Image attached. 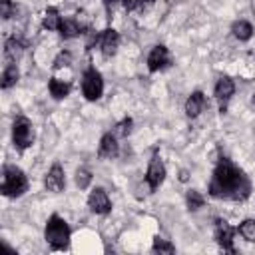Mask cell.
<instances>
[{"label": "cell", "mask_w": 255, "mask_h": 255, "mask_svg": "<svg viewBox=\"0 0 255 255\" xmlns=\"http://www.w3.org/2000/svg\"><path fill=\"white\" fill-rule=\"evenodd\" d=\"M251 193L249 177L227 157H221L213 169V177L209 181V195L217 199L243 201Z\"/></svg>", "instance_id": "cell-1"}, {"label": "cell", "mask_w": 255, "mask_h": 255, "mask_svg": "<svg viewBox=\"0 0 255 255\" xmlns=\"http://www.w3.org/2000/svg\"><path fill=\"white\" fill-rule=\"evenodd\" d=\"M70 225L66 223V219H62L58 213H52L46 221V229H44V237L48 241V245L54 251H62L70 245Z\"/></svg>", "instance_id": "cell-2"}, {"label": "cell", "mask_w": 255, "mask_h": 255, "mask_svg": "<svg viewBox=\"0 0 255 255\" xmlns=\"http://www.w3.org/2000/svg\"><path fill=\"white\" fill-rule=\"evenodd\" d=\"M28 189V177L26 173L16 165H6L2 173V185L0 191L6 197H20Z\"/></svg>", "instance_id": "cell-3"}, {"label": "cell", "mask_w": 255, "mask_h": 255, "mask_svg": "<svg viewBox=\"0 0 255 255\" xmlns=\"http://www.w3.org/2000/svg\"><path fill=\"white\" fill-rule=\"evenodd\" d=\"M12 139H14V145L18 149H26L32 145L34 141V128H32V122L24 116H18L12 124Z\"/></svg>", "instance_id": "cell-4"}, {"label": "cell", "mask_w": 255, "mask_h": 255, "mask_svg": "<svg viewBox=\"0 0 255 255\" xmlns=\"http://www.w3.org/2000/svg\"><path fill=\"white\" fill-rule=\"evenodd\" d=\"M82 92H84V98L90 100V102H96L102 98V92H104V80H102V74L96 70V68H88L84 72V78H82Z\"/></svg>", "instance_id": "cell-5"}, {"label": "cell", "mask_w": 255, "mask_h": 255, "mask_svg": "<svg viewBox=\"0 0 255 255\" xmlns=\"http://www.w3.org/2000/svg\"><path fill=\"white\" fill-rule=\"evenodd\" d=\"M165 179V165L159 157L157 151H153L151 159H149V165H147V171H145V181H147V187L149 191H155Z\"/></svg>", "instance_id": "cell-6"}, {"label": "cell", "mask_w": 255, "mask_h": 255, "mask_svg": "<svg viewBox=\"0 0 255 255\" xmlns=\"http://www.w3.org/2000/svg\"><path fill=\"white\" fill-rule=\"evenodd\" d=\"M169 64H171V56L163 44H157L149 50V54H147V70L149 72H159V70L167 68Z\"/></svg>", "instance_id": "cell-7"}, {"label": "cell", "mask_w": 255, "mask_h": 255, "mask_svg": "<svg viewBox=\"0 0 255 255\" xmlns=\"http://www.w3.org/2000/svg\"><path fill=\"white\" fill-rule=\"evenodd\" d=\"M233 235H235V229H233L225 219H217V221H215V241L219 243V247H221L223 251L235 253Z\"/></svg>", "instance_id": "cell-8"}, {"label": "cell", "mask_w": 255, "mask_h": 255, "mask_svg": "<svg viewBox=\"0 0 255 255\" xmlns=\"http://www.w3.org/2000/svg\"><path fill=\"white\" fill-rule=\"evenodd\" d=\"M88 207H90L94 213H98V215L110 213L112 201H110V197H108V193H106L104 187H94V189H92V193H90V197H88Z\"/></svg>", "instance_id": "cell-9"}, {"label": "cell", "mask_w": 255, "mask_h": 255, "mask_svg": "<svg viewBox=\"0 0 255 255\" xmlns=\"http://www.w3.org/2000/svg\"><path fill=\"white\" fill-rule=\"evenodd\" d=\"M44 185H46L48 191H54V193L64 191V187H66V173H64V169H62L60 163H54L50 167V171L46 173Z\"/></svg>", "instance_id": "cell-10"}, {"label": "cell", "mask_w": 255, "mask_h": 255, "mask_svg": "<svg viewBox=\"0 0 255 255\" xmlns=\"http://www.w3.org/2000/svg\"><path fill=\"white\" fill-rule=\"evenodd\" d=\"M118 46H120V34L114 30V28H106L100 36V48H102V54L106 58H112L116 52H118Z\"/></svg>", "instance_id": "cell-11"}, {"label": "cell", "mask_w": 255, "mask_h": 255, "mask_svg": "<svg viewBox=\"0 0 255 255\" xmlns=\"http://www.w3.org/2000/svg\"><path fill=\"white\" fill-rule=\"evenodd\" d=\"M233 92H235L233 80H229L227 76H223V78L217 80V84H215V98H217V102H219L221 112H225L227 102H229V98L233 96Z\"/></svg>", "instance_id": "cell-12"}, {"label": "cell", "mask_w": 255, "mask_h": 255, "mask_svg": "<svg viewBox=\"0 0 255 255\" xmlns=\"http://www.w3.org/2000/svg\"><path fill=\"white\" fill-rule=\"evenodd\" d=\"M203 108H205V96H203V92H199V90L191 92V96L185 100V114L189 118H197L203 112Z\"/></svg>", "instance_id": "cell-13"}, {"label": "cell", "mask_w": 255, "mask_h": 255, "mask_svg": "<svg viewBox=\"0 0 255 255\" xmlns=\"http://www.w3.org/2000/svg\"><path fill=\"white\" fill-rule=\"evenodd\" d=\"M118 151H120V145H118L116 135H112V133H104L102 139H100L98 155H100V157H106V159H112V157L118 155Z\"/></svg>", "instance_id": "cell-14"}, {"label": "cell", "mask_w": 255, "mask_h": 255, "mask_svg": "<svg viewBox=\"0 0 255 255\" xmlns=\"http://www.w3.org/2000/svg\"><path fill=\"white\" fill-rule=\"evenodd\" d=\"M60 36L62 38H66V40H72V38H76V36H80V34H84V28L80 26V22L76 20V18H64L62 20V24H60Z\"/></svg>", "instance_id": "cell-15"}, {"label": "cell", "mask_w": 255, "mask_h": 255, "mask_svg": "<svg viewBox=\"0 0 255 255\" xmlns=\"http://www.w3.org/2000/svg\"><path fill=\"white\" fill-rule=\"evenodd\" d=\"M22 52H24L22 40H18L16 36H12V38L6 40V44H4V56H6L8 62H16L22 56Z\"/></svg>", "instance_id": "cell-16"}, {"label": "cell", "mask_w": 255, "mask_h": 255, "mask_svg": "<svg viewBox=\"0 0 255 255\" xmlns=\"http://www.w3.org/2000/svg\"><path fill=\"white\" fill-rule=\"evenodd\" d=\"M60 24H62V16H60L58 8H54V6L46 8L44 18H42V26L46 30H60Z\"/></svg>", "instance_id": "cell-17"}, {"label": "cell", "mask_w": 255, "mask_h": 255, "mask_svg": "<svg viewBox=\"0 0 255 255\" xmlns=\"http://www.w3.org/2000/svg\"><path fill=\"white\" fill-rule=\"evenodd\" d=\"M48 90H50L52 98H56V100H64V98L70 94V84L64 82V80L52 78V80L48 82Z\"/></svg>", "instance_id": "cell-18"}, {"label": "cell", "mask_w": 255, "mask_h": 255, "mask_svg": "<svg viewBox=\"0 0 255 255\" xmlns=\"http://www.w3.org/2000/svg\"><path fill=\"white\" fill-rule=\"evenodd\" d=\"M231 32H233V36H235L237 40L247 42V40L253 36V26H251L247 20H237V22L231 26Z\"/></svg>", "instance_id": "cell-19"}, {"label": "cell", "mask_w": 255, "mask_h": 255, "mask_svg": "<svg viewBox=\"0 0 255 255\" xmlns=\"http://www.w3.org/2000/svg\"><path fill=\"white\" fill-rule=\"evenodd\" d=\"M18 68H16V64H8L6 68H4V72H2V82H0V86H2V90H8V88H12L16 82H18Z\"/></svg>", "instance_id": "cell-20"}, {"label": "cell", "mask_w": 255, "mask_h": 255, "mask_svg": "<svg viewBox=\"0 0 255 255\" xmlns=\"http://www.w3.org/2000/svg\"><path fill=\"white\" fill-rule=\"evenodd\" d=\"M203 203H205V199L199 191H195V189L187 191V209L189 211H197L199 207H203Z\"/></svg>", "instance_id": "cell-21"}, {"label": "cell", "mask_w": 255, "mask_h": 255, "mask_svg": "<svg viewBox=\"0 0 255 255\" xmlns=\"http://www.w3.org/2000/svg\"><path fill=\"white\" fill-rule=\"evenodd\" d=\"M239 233L245 241H255V219H245L239 225Z\"/></svg>", "instance_id": "cell-22"}, {"label": "cell", "mask_w": 255, "mask_h": 255, "mask_svg": "<svg viewBox=\"0 0 255 255\" xmlns=\"http://www.w3.org/2000/svg\"><path fill=\"white\" fill-rule=\"evenodd\" d=\"M155 0H122L124 8L129 10V12H135V10H143L147 6H151Z\"/></svg>", "instance_id": "cell-23"}, {"label": "cell", "mask_w": 255, "mask_h": 255, "mask_svg": "<svg viewBox=\"0 0 255 255\" xmlns=\"http://www.w3.org/2000/svg\"><path fill=\"white\" fill-rule=\"evenodd\" d=\"M90 181H92V173H90L86 167H80V169L76 171V185H78L80 189H86V187L90 185Z\"/></svg>", "instance_id": "cell-24"}, {"label": "cell", "mask_w": 255, "mask_h": 255, "mask_svg": "<svg viewBox=\"0 0 255 255\" xmlns=\"http://www.w3.org/2000/svg\"><path fill=\"white\" fill-rule=\"evenodd\" d=\"M153 251H155V253H173V251H175V247H173L167 239L155 237V239H153Z\"/></svg>", "instance_id": "cell-25"}, {"label": "cell", "mask_w": 255, "mask_h": 255, "mask_svg": "<svg viewBox=\"0 0 255 255\" xmlns=\"http://www.w3.org/2000/svg\"><path fill=\"white\" fill-rule=\"evenodd\" d=\"M72 64V54L68 50H62L56 58H54V70H60V68H66Z\"/></svg>", "instance_id": "cell-26"}, {"label": "cell", "mask_w": 255, "mask_h": 255, "mask_svg": "<svg viewBox=\"0 0 255 255\" xmlns=\"http://www.w3.org/2000/svg\"><path fill=\"white\" fill-rule=\"evenodd\" d=\"M0 14H2L4 20L12 18L16 14V6L12 4V0H0Z\"/></svg>", "instance_id": "cell-27"}, {"label": "cell", "mask_w": 255, "mask_h": 255, "mask_svg": "<svg viewBox=\"0 0 255 255\" xmlns=\"http://www.w3.org/2000/svg\"><path fill=\"white\" fill-rule=\"evenodd\" d=\"M84 34H86V46H88V50L94 48V46L100 42V36H102V32H96V30H92V28H88Z\"/></svg>", "instance_id": "cell-28"}, {"label": "cell", "mask_w": 255, "mask_h": 255, "mask_svg": "<svg viewBox=\"0 0 255 255\" xmlns=\"http://www.w3.org/2000/svg\"><path fill=\"white\" fill-rule=\"evenodd\" d=\"M131 118H126V120H122L120 124H118V135H128L129 131H131Z\"/></svg>", "instance_id": "cell-29"}, {"label": "cell", "mask_w": 255, "mask_h": 255, "mask_svg": "<svg viewBox=\"0 0 255 255\" xmlns=\"http://www.w3.org/2000/svg\"><path fill=\"white\" fill-rule=\"evenodd\" d=\"M102 2H104V6H106V10H108V14H110V12L114 10V6H116V4L120 2V0H102Z\"/></svg>", "instance_id": "cell-30"}, {"label": "cell", "mask_w": 255, "mask_h": 255, "mask_svg": "<svg viewBox=\"0 0 255 255\" xmlns=\"http://www.w3.org/2000/svg\"><path fill=\"white\" fill-rule=\"evenodd\" d=\"M253 104H255V96H253Z\"/></svg>", "instance_id": "cell-31"}]
</instances>
